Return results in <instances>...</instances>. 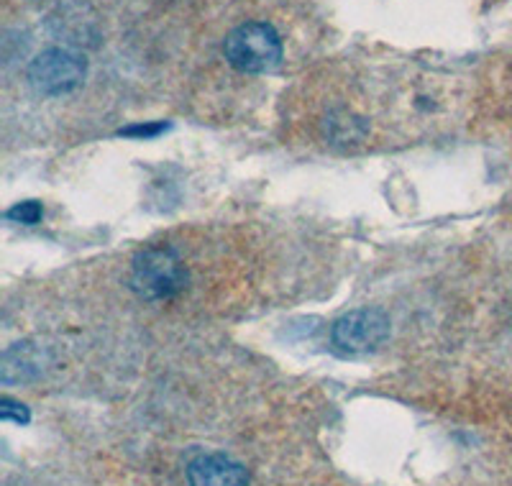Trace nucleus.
<instances>
[{"instance_id": "39448f33", "label": "nucleus", "mask_w": 512, "mask_h": 486, "mask_svg": "<svg viewBox=\"0 0 512 486\" xmlns=\"http://www.w3.org/2000/svg\"><path fill=\"white\" fill-rule=\"evenodd\" d=\"M187 486H249V474L241 463L221 453L198 456L187 466Z\"/></svg>"}, {"instance_id": "6e6552de", "label": "nucleus", "mask_w": 512, "mask_h": 486, "mask_svg": "<svg viewBox=\"0 0 512 486\" xmlns=\"http://www.w3.org/2000/svg\"><path fill=\"white\" fill-rule=\"evenodd\" d=\"M0 417L6 420V423H18V425H26L31 420L29 410H26V405H21V402H13V400H3L0 402Z\"/></svg>"}, {"instance_id": "f257e3e1", "label": "nucleus", "mask_w": 512, "mask_h": 486, "mask_svg": "<svg viewBox=\"0 0 512 486\" xmlns=\"http://www.w3.org/2000/svg\"><path fill=\"white\" fill-rule=\"evenodd\" d=\"M187 284V269L180 254L169 246H149L134 259L131 290L141 300H172Z\"/></svg>"}, {"instance_id": "1a4fd4ad", "label": "nucleus", "mask_w": 512, "mask_h": 486, "mask_svg": "<svg viewBox=\"0 0 512 486\" xmlns=\"http://www.w3.org/2000/svg\"><path fill=\"white\" fill-rule=\"evenodd\" d=\"M164 128H167L164 123H154V126H131V128H123L121 134L123 136H144L146 139V136H157L159 131H164Z\"/></svg>"}, {"instance_id": "7ed1b4c3", "label": "nucleus", "mask_w": 512, "mask_h": 486, "mask_svg": "<svg viewBox=\"0 0 512 486\" xmlns=\"http://www.w3.org/2000/svg\"><path fill=\"white\" fill-rule=\"evenodd\" d=\"M85 70L88 64L80 54L70 49H47L29 64V82L36 93L57 98L80 87Z\"/></svg>"}, {"instance_id": "423d86ee", "label": "nucleus", "mask_w": 512, "mask_h": 486, "mask_svg": "<svg viewBox=\"0 0 512 486\" xmlns=\"http://www.w3.org/2000/svg\"><path fill=\"white\" fill-rule=\"evenodd\" d=\"M44 371V351L34 343H16L3 353V382H29Z\"/></svg>"}, {"instance_id": "f03ea898", "label": "nucleus", "mask_w": 512, "mask_h": 486, "mask_svg": "<svg viewBox=\"0 0 512 486\" xmlns=\"http://www.w3.org/2000/svg\"><path fill=\"white\" fill-rule=\"evenodd\" d=\"M228 64L246 75H264L282 62V39L272 24L246 21L226 36L223 44Z\"/></svg>"}, {"instance_id": "0eeeda50", "label": "nucleus", "mask_w": 512, "mask_h": 486, "mask_svg": "<svg viewBox=\"0 0 512 486\" xmlns=\"http://www.w3.org/2000/svg\"><path fill=\"white\" fill-rule=\"evenodd\" d=\"M6 218L13 220V223H21V226H36L44 218V208L36 200H26V203L13 205L6 213Z\"/></svg>"}, {"instance_id": "20e7f679", "label": "nucleus", "mask_w": 512, "mask_h": 486, "mask_svg": "<svg viewBox=\"0 0 512 486\" xmlns=\"http://www.w3.org/2000/svg\"><path fill=\"white\" fill-rule=\"evenodd\" d=\"M331 338L333 346L341 348L344 353L374 351L390 338V318L374 307L351 310L333 323Z\"/></svg>"}]
</instances>
